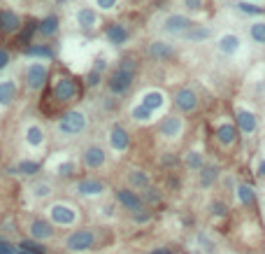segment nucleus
Listing matches in <instances>:
<instances>
[{"label":"nucleus","mask_w":265,"mask_h":254,"mask_svg":"<svg viewBox=\"0 0 265 254\" xmlns=\"http://www.w3.org/2000/svg\"><path fill=\"white\" fill-rule=\"evenodd\" d=\"M49 82H52V86H49L47 98L56 100V105H70V103L82 98V82L75 75L56 72L53 77H49Z\"/></svg>","instance_id":"obj_1"},{"label":"nucleus","mask_w":265,"mask_h":254,"mask_svg":"<svg viewBox=\"0 0 265 254\" xmlns=\"http://www.w3.org/2000/svg\"><path fill=\"white\" fill-rule=\"evenodd\" d=\"M135 72H137V63L135 59H121V63L109 72V79H107V86L109 91L121 96L126 93L133 86V79H135Z\"/></svg>","instance_id":"obj_2"},{"label":"nucleus","mask_w":265,"mask_h":254,"mask_svg":"<svg viewBox=\"0 0 265 254\" xmlns=\"http://www.w3.org/2000/svg\"><path fill=\"white\" fill-rule=\"evenodd\" d=\"M86 124H89V119H86V112H82V110H68L65 115L58 119V133H61L63 138H75V135H79V133L86 128Z\"/></svg>","instance_id":"obj_3"},{"label":"nucleus","mask_w":265,"mask_h":254,"mask_svg":"<svg viewBox=\"0 0 265 254\" xmlns=\"http://www.w3.org/2000/svg\"><path fill=\"white\" fill-rule=\"evenodd\" d=\"M96 243H98L96 231H93V229H86V226L65 236V250H70V252H86V250H93Z\"/></svg>","instance_id":"obj_4"},{"label":"nucleus","mask_w":265,"mask_h":254,"mask_svg":"<svg viewBox=\"0 0 265 254\" xmlns=\"http://www.w3.org/2000/svg\"><path fill=\"white\" fill-rule=\"evenodd\" d=\"M49 68H47L45 63H31L28 68H26V72H23V79H26V86L31 89V91H42L47 86V82H49Z\"/></svg>","instance_id":"obj_5"},{"label":"nucleus","mask_w":265,"mask_h":254,"mask_svg":"<svg viewBox=\"0 0 265 254\" xmlns=\"http://www.w3.org/2000/svg\"><path fill=\"white\" fill-rule=\"evenodd\" d=\"M49 219L56 226H72L77 222V210L70 208L68 203H53L49 208Z\"/></svg>","instance_id":"obj_6"},{"label":"nucleus","mask_w":265,"mask_h":254,"mask_svg":"<svg viewBox=\"0 0 265 254\" xmlns=\"http://www.w3.org/2000/svg\"><path fill=\"white\" fill-rule=\"evenodd\" d=\"M82 161L89 170H100L107 163V152L100 145H89V147H84Z\"/></svg>","instance_id":"obj_7"},{"label":"nucleus","mask_w":265,"mask_h":254,"mask_svg":"<svg viewBox=\"0 0 265 254\" xmlns=\"http://www.w3.org/2000/svg\"><path fill=\"white\" fill-rule=\"evenodd\" d=\"M116 200H119V203H121L126 210H130L133 215H135V212H142V210H144L142 196H140L137 191H133V189H126V187H123V189H116Z\"/></svg>","instance_id":"obj_8"},{"label":"nucleus","mask_w":265,"mask_h":254,"mask_svg":"<svg viewBox=\"0 0 265 254\" xmlns=\"http://www.w3.org/2000/svg\"><path fill=\"white\" fill-rule=\"evenodd\" d=\"M21 16L12 9H0V35H14L21 31Z\"/></svg>","instance_id":"obj_9"},{"label":"nucleus","mask_w":265,"mask_h":254,"mask_svg":"<svg viewBox=\"0 0 265 254\" xmlns=\"http://www.w3.org/2000/svg\"><path fill=\"white\" fill-rule=\"evenodd\" d=\"M174 105L182 112H193L198 108V93L193 89H179L174 93Z\"/></svg>","instance_id":"obj_10"},{"label":"nucleus","mask_w":265,"mask_h":254,"mask_svg":"<svg viewBox=\"0 0 265 254\" xmlns=\"http://www.w3.org/2000/svg\"><path fill=\"white\" fill-rule=\"evenodd\" d=\"M105 191V182L98 177H84L77 182V193L79 196H100Z\"/></svg>","instance_id":"obj_11"},{"label":"nucleus","mask_w":265,"mask_h":254,"mask_svg":"<svg viewBox=\"0 0 265 254\" xmlns=\"http://www.w3.org/2000/svg\"><path fill=\"white\" fill-rule=\"evenodd\" d=\"M109 145H112V149H116V152H126L130 147L128 131H126L123 126H119V124H114L112 128H109Z\"/></svg>","instance_id":"obj_12"},{"label":"nucleus","mask_w":265,"mask_h":254,"mask_svg":"<svg viewBox=\"0 0 265 254\" xmlns=\"http://www.w3.org/2000/svg\"><path fill=\"white\" fill-rule=\"evenodd\" d=\"M19 96V86H16L14 77H7L0 82V108H9Z\"/></svg>","instance_id":"obj_13"},{"label":"nucleus","mask_w":265,"mask_h":254,"mask_svg":"<svg viewBox=\"0 0 265 254\" xmlns=\"http://www.w3.org/2000/svg\"><path fill=\"white\" fill-rule=\"evenodd\" d=\"M105 38L109 40L114 47H121V45L128 42L130 33H128V28H126L123 23H109V26L105 28Z\"/></svg>","instance_id":"obj_14"},{"label":"nucleus","mask_w":265,"mask_h":254,"mask_svg":"<svg viewBox=\"0 0 265 254\" xmlns=\"http://www.w3.org/2000/svg\"><path fill=\"white\" fill-rule=\"evenodd\" d=\"M193 28V21H191L189 16L184 14H172L165 19V31L167 33H174V35H179V33H186Z\"/></svg>","instance_id":"obj_15"},{"label":"nucleus","mask_w":265,"mask_h":254,"mask_svg":"<svg viewBox=\"0 0 265 254\" xmlns=\"http://www.w3.org/2000/svg\"><path fill=\"white\" fill-rule=\"evenodd\" d=\"M75 19H77V26H79L82 31H93V28H96V23H98V14H96V9L89 7V5L77 9Z\"/></svg>","instance_id":"obj_16"},{"label":"nucleus","mask_w":265,"mask_h":254,"mask_svg":"<svg viewBox=\"0 0 265 254\" xmlns=\"http://www.w3.org/2000/svg\"><path fill=\"white\" fill-rule=\"evenodd\" d=\"M182 128H184L182 119H179V117H174V115L165 117V119L160 122V126H159V131H160L163 138H177V135H182Z\"/></svg>","instance_id":"obj_17"},{"label":"nucleus","mask_w":265,"mask_h":254,"mask_svg":"<svg viewBox=\"0 0 265 254\" xmlns=\"http://www.w3.org/2000/svg\"><path fill=\"white\" fill-rule=\"evenodd\" d=\"M28 231H31V236L35 240H49L53 238V224L47 222V219H33Z\"/></svg>","instance_id":"obj_18"},{"label":"nucleus","mask_w":265,"mask_h":254,"mask_svg":"<svg viewBox=\"0 0 265 254\" xmlns=\"http://www.w3.org/2000/svg\"><path fill=\"white\" fill-rule=\"evenodd\" d=\"M58 28H61V19L56 14H49V16H45L42 21H38V33L42 38H53V35L58 33Z\"/></svg>","instance_id":"obj_19"},{"label":"nucleus","mask_w":265,"mask_h":254,"mask_svg":"<svg viewBox=\"0 0 265 254\" xmlns=\"http://www.w3.org/2000/svg\"><path fill=\"white\" fill-rule=\"evenodd\" d=\"M216 140L226 147L235 145V142H237V126H233V124H221L219 128H216Z\"/></svg>","instance_id":"obj_20"},{"label":"nucleus","mask_w":265,"mask_h":254,"mask_svg":"<svg viewBox=\"0 0 265 254\" xmlns=\"http://www.w3.org/2000/svg\"><path fill=\"white\" fill-rule=\"evenodd\" d=\"M235 119H237V126H240V131H244V133H254V131H256V117H254V112L240 110Z\"/></svg>","instance_id":"obj_21"},{"label":"nucleus","mask_w":265,"mask_h":254,"mask_svg":"<svg viewBox=\"0 0 265 254\" xmlns=\"http://www.w3.org/2000/svg\"><path fill=\"white\" fill-rule=\"evenodd\" d=\"M35 33H38V21H35V19H31V21H26L21 26V31L16 33V40H19V45H31V38L33 35H35Z\"/></svg>","instance_id":"obj_22"},{"label":"nucleus","mask_w":265,"mask_h":254,"mask_svg":"<svg viewBox=\"0 0 265 254\" xmlns=\"http://www.w3.org/2000/svg\"><path fill=\"white\" fill-rule=\"evenodd\" d=\"M163 103H165V98H163V93L160 91H147L142 96V103H140V105H144L147 110H152L154 112V110H159Z\"/></svg>","instance_id":"obj_23"},{"label":"nucleus","mask_w":265,"mask_h":254,"mask_svg":"<svg viewBox=\"0 0 265 254\" xmlns=\"http://www.w3.org/2000/svg\"><path fill=\"white\" fill-rule=\"evenodd\" d=\"M237 198H240V203H242L244 208H254V205H256V191H254L249 185L237 187Z\"/></svg>","instance_id":"obj_24"},{"label":"nucleus","mask_w":265,"mask_h":254,"mask_svg":"<svg viewBox=\"0 0 265 254\" xmlns=\"http://www.w3.org/2000/svg\"><path fill=\"white\" fill-rule=\"evenodd\" d=\"M219 49L223 54H235V52L240 49V38L233 35V33H226V35L219 40Z\"/></svg>","instance_id":"obj_25"},{"label":"nucleus","mask_w":265,"mask_h":254,"mask_svg":"<svg viewBox=\"0 0 265 254\" xmlns=\"http://www.w3.org/2000/svg\"><path fill=\"white\" fill-rule=\"evenodd\" d=\"M26 142L31 147H42V142H45V131L40 128L38 124H31V126H28V131H26Z\"/></svg>","instance_id":"obj_26"},{"label":"nucleus","mask_w":265,"mask_h":254,"mask_svg":"<svg viewBox=\"0 0 265 254\" xmlns=\"http://www.w3.org/2000/svg\"><path fill=\"white\" fill-rule=\"evenodd\" d=\"M149 54L156 56L159 61H165V59H170L172 56V47L167 45V42H152V47H149Z\"/></svg>","instance_id":"obj_27"},{"label":"nucleus","mask_w":265,"mask_h":254,"mask_svg":"<svg viewBox=\"0 0 265 254\" xmlns=\"http://www.w3.org/2000/svg\"><path fill=\"white\" fill-rule=\"evenodd\" d=\"M128 182L130 187H135V189H147L149 187V175L144 173V170H130L128 173Z\"/></svg>","instance_id":"obj_28"},{"label":"nucleus","mask_w":265,"mask_h":254,"mask_svg":"<svg viewBox=\"0 0 265 254\" xmlns=\"http://www.w3.org/2000/svg\"><path fill=\"white\" fill-rule=\"evenodd\" d=\"M216 180H219V168L216 166H203V170H200V185L212 187Z\"/></svg>","instance_id":"obj_29"},{"label":"nucleus","mask_w":265,"mask_h":254,"mask_svg":"<svg viewBox=\"0 0 265 254\" xmlns=\"http://www.w3.org/2000/svg\"><path fill=\"white\" fill-rule=\"evenodd\" d=\"M31 193H33V198L45 200V198H49V196L53 193V187L49 185V182H35V185L31 187Z\"/></svg>","instance_id":"obj_30"},{"label":"nucleus","mask_w":265,"mask_h":254,"mask_svg":"<svg viewBox=\"0 0 265 254\" xmlns=\"http://www.w3.org/2000/svg\"><path fill=\"white\" fill-rule=\"evenodd\" d=\"M26 54H28V56H38V59H52L53 49L49 45H28V47H26Z\"/></svg>","instance_id":"obj_31"},{"label":"nucleus","mask_w":265,"mask_h":254,"mask_svg":"<svg viewBox=\"0 0 265 254\" xmlns=\"http://www.w3.org/2000/svg\"><path fill=\"white\" fill-rule=\"evenodd\" d=\"M16 173H21L26 177H33L40 173V163L38 161H19L16 163Z\"/></svg>","instance_id":"obj_32"},{"label":"nucleus","mask_w":265,"mask_h":254,"mask_svg":"<svg viewBox=\"0 0 265 254\" xmlns=\"http://www.w3.org/2000/svg\"><path fill=\"white\" fill-rule=\"evenodd\" d=\"M186 166H189V168H193V170H203V154H200V152H189V154H186Z\"/></svg>","instance_id":"obj_33"},{"label":"nucleus","mask_w":265,"mask_h":254,"mask_svg":"<svg viewBox=\"0 0 265 254\" xmlns=\"http://www.w3.org/2000/svg\"><path fill=\"white\" fill-rule=\"evenodd\" d=\"M249 33H251V38H254V42H261V45H263L265 42V21L254 23Z\"/></svg>","instance_id":"obj_34"},{"label":"nucleus","mask_w":265,"mask_h":254,"mask_svg":"<svg viewBox=\"0 0 265 254\" xmlns=\"http://www.w3.org/2000/svg\"><path fill=\"white\" fill-rule=\"evenodd\" d=\"M133 119L135 122H149V117H152V110H147L144 105H137V108H133Z\"/></svg>","instance_id":"obj_35"},{"label":"nucleus","mask_w":265,"mask_h":254,"mask_svg":"<svg viewBox=\"0 0 265 254\" xmlns=\"http://www.w3.org/2000/svg\"><path fill=\"white\" fill-rule=\"evenodd\" d=\"M142 200H144V203H147V200H149V203H159L160 193L156 191V189H152V187H147V189H144V193H142Z\"/></svg>","instance_id":"obj_36"},{"label":"nucleus","mask_w":265,"mask_h":254,"mask_svg":"<svg viewBox=\"0 0 265 254\" xmlns=\"http://www.w3.org/2000/svg\"><path fill=\"white\" fill-rule=\"evenodd\" d=\"M56 173H58V175H61V177H70V175H75V163H72V161H65V163H61Z\"/></svg>","instance_id":"obj_37"},{"label":"nucleus","mask_w":265,"mask_h":254,"mask_svg":"<svg viewBox=\"0 0 265 254\" xmlns=\"http://www.w3.org/2000/svg\"><path fill=\"white\" fill-rule=\"evenodd\" d=\"M116 2H119V0H93V5H96L98 9H103V12L114 9V7H116Z\"/></svg>","instance_id":"obj_38"},{"label":"nucleus","mask_w":265,"mask_h":254,"mask_svg":"<svg viewBox=\"0 0 265 254\" xmlns=\"http://www.w3.org/2000/svg\"><path fill=\"white\" fill-rule=\"evenodd\" d=\"M210 35V28H191L189 31V38L191 40H205Z\"/></svg>","instance_id":"obj_39"},{"label":"nucleus","mask_w":265,"mask_h":254,"mask_svg":"<svg viewBox=\"0 0 265 254\" xmlns=\"http://www.w3.org/2000/svg\"><path fill=\"white\" fill-rule=\"evenodd\" d=\"M210 210H212V215H216V217H223L228 212V208L221 203V200H214L212 205H210Z\"/></svg>","instance_id":"obj_40"},{"label":"nucleus","mask_w":265,"mask_h":254,"mask_svg":"<svg viewBox=\"0 0 265 254\" xmlns=\"http://www.w3.org/2000/svg\"><path fill=\"white\" fill-rule=\"evenodd\" d=\"M98 84H100V72L98 70H91L86 75V86H98Z\"/></svg>","instance_id":"obj_41"},{"label":"nucleus","mask_w":265,"mask_h":254,"mask_svg":"<svg viewBox=\"0 0 265 254\" xmlns=\"http://www.w3.org/2000/svg\"><path fill=\"white\" fill-rule=\"evenodd\" d=\"M9 59H12V56H9V52L5 49V47H0V70L7 68V65H9Z\"/></svg>","instance_id":"obj_42"},{"label":"nucleus","mask_w":265,"mask_h":254,"mask_svg":"<svg viewBox=\"0 0 265 254\" xmlns=\"http://www.w3.org/2000/svg\"><path fill=\"white\" fill-rule=\"evenodd\" d=\"M237 7L242 9V12H247V14H261V12H263V9L254 7V5H249V2H237Z\"/></svg>","instance_id":"obj_43"},{"label":"nucleus","mask_w":265,"mask_h":254,"mask_svg":"<svg viewBox=\"0 0 265 254\" xmlns=\"http://www.w3.org/2000/svg\"><path fill=\"white\" fill-rule=\"evenodd\" d=\"M135 222L137 224H144V222H149V219H152V212H149V210H142V212H135Z\"/></svg>","instance_id":"obj_44"},{"label":"nucleus","mask_w":265,"mask_h":254,"mask_svg":"<svg viewBox=\"0 0 265 254\" xmlns=\"http://www.w3.org/2000/svg\"><path fill=\"white\" fill-rule=\"evenodd\" d=\"M0 254H16V250L9 243H5V240H0Z\"/></svg>","instance_id":"obj_45"},{"label":"nucleus","mask_w":265,"mask_h":254,"mask_svg":"<svg viewBox=\"0 0 265 254\" xmlns=\"http://www.w3.org/2000/svg\"><path fill=\"white\" fill-rule=\"evenodd\" d=\"M184 5H186V7L189 9H203V0H184Z\"/></svg>","instance_id":"obj_46"},{"label":"nucleus","mask_w":265,"mask_h":254,"mask_svg":"<svg viewBox=\"0 0 265 254\" xmlns=\"http://www.w3.org/2000/svg\"><path fill=\"white\" fill-rule=\"evenodd\" d=\"M107 68V63L105 59H96V65H93V70H98V72H103V70Z\"/></svg>","instance_id":"obj_47"},{"label":"nucleus","mask_w":265,"mask_h":254,"mask_svg":"<svg viewBox=\"0 0 265 254\" xmlns=\"http://www.w3.org/2000/svg\"><path fill=\"white\" fill-rule=\"evenodd\" d=\"M258 177H265V161L258 166Z\"/></svg>","instance_id":"obj_48"},{"label":"nucleus","mask_w":265,"mask_h":254,"mask_svg":"<svg viewBox=\"0 0 265 254\" xmlns=\"http://www.w3.org/2000/svg\"><path fill=\"white\" fill-rule=\"evenodd\" d=\"M152 254H172V252H170V250H154Z\"/></svg>","instance_id":"obj_49"}]
</instances>
